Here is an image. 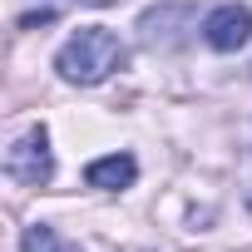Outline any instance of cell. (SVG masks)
Here are the masks:
<instances>
[{
    "instance_id": "ba28073f",
    "label": "cell",
    "mask_w": 252,
    "mask_h": 252,
    "mask_svg": "<svg viewBox=\"0 0 252 252\" xmlns=\"http://www.w3.org/2000/svg\"><path fill=\"white\" fill-rule=\"evenodd\" d=\"M129 252H139V247H129Z\"/></svg>"
},
{
    "instance_id": "3957f363",
    "label": "cell",
    "mask_w": 252,
    "mask_h": 252,
    "mask_svg": "<svg viewBox=\"0 0 252 252\" xmlns=\"http://www.w3.org/2000/svg\"><path fill=\"white\" fill-rule=\"evenodd\" d=\"M203 40L208 50L218 55H232L252 40V5H237V0H227V5H213L203 15Z\"/></svg>"
},
{
    "instance_id": "8992f818",
    "label": "cell",
    "mask_w": 252,
    "mask_h": 252,
    "mask_svg": "<svg viewBox=\"0 0 252 252\" xmlns=\"http://www.w3.org/2000/svg\"><path fill=\"white\" fill-rule=\"evenodd\" d=\"M60 252H79V247H60Z\"/></svg>"
},
{
    "instance_id": "6da1fadb",
    "label": "cell",
    "mask_w": 252,
    "mask_h": 252,
    "mask_svg": "<svg viewBox=\"0 0 252 252\" xmlns=\"http://www.w3.org/2000/svg\"><path fill=\"white\" fill-rule=\"evenodd\" d=\"M124 64H129V50H124L119 35L104 30V25L74 30V35L60 45V55H55V69H60L64 84H104V79H109L114 69H124Z\"/></svg>"
},
{
    "instance_id": "5b68a950",
    "label": "cell",
    "mask_w": 252,
    "mask_h": 252,
    "mask_svg": "<svg viewBox=\"0 0 252 252\" xmlns=\"http://www.w3.org/2000/svg\"><path fill=\"white\" fill-rule=\"evenodd\" d=\"M64 242L55 237V227H45V222H35V227H25V237H20V252H60Z\"/></svg>"
},
{
    "instance_id": "52a82bcc",
    "label": "cell",
    "mask_w": 252,
    "mask_h": 252,
    "mask_svg": "<svg viewBox=\"0 0 252 252\" xmlns=\"http://www.w3.org/2000/svg\"><path fill=\"white\" fill-rule=\"evenodd\" d=\"M247 208H252V193H247Z\"/></svg>"
},
{
    "instance_id": "277c9868",
    "label": "cell",
    "mask_w": 252,
    "mask_h": 252,
    "mask_svg": "<svg viewBox=\"0 0 252 252\" xmlns=\"http://www.w3.org/2000/svg\"><path fill=\"white\" fill-rule=\"evenodd\" d=\"M134 178H139V163H134V154H104V158H94V163L84 168V183H89V188H104V193L129 188Z\"/></svg>"
},
{
    "instance_id": "7a4b0ae2",
    "label": "cell",
    "mask_w": 252,
    "mask_h": 252,
    "mask_svg": "<svg viewBox=\"0 0 252 252\" xmlns=\"http://www.w3.org/2000/svg\"><path fill=\"white\" fill-rule=\"evenodd\" d=\"M5 173H10L15 183H25V188H45V183L55 178V149H50V134H45V129L20 134V139L10 144V154H5Z\"/></svg>"
}]
</instances>
